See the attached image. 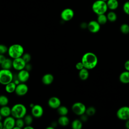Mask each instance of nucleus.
Returning a JSON list of instances; mask_svg holds the SVG:
<instances>
[{
  "instance_id": "obj_47",
  "label": "nucleus",
  "mask_w": 129,
  "mask_h": 129,
  "mask_svg": "<svg viewBox=\"0 0 129 129\" xmlns=\"http://www.w3.org/2000/svg\"><path fill=\"white\" fill-rule=\"evenodd\" d=\"M2 117H3V116H2L1 115V114H0V120H2Z\"/></svg>"
},
{
  "instance_id": "obj_1",
  "label": "nucleus",
  "mask_w": 129,
  "mask_h": 129,
  "mask_svg": "<svg viewBox=\"0 0 129 129\" xmlns=\"http://www.w3.org/2000/svg\"><path fill=\"white\" fill-rule=\"evenodd\" d=\"M81 61L85 68L88 70H92L97 65L98 57L93 52H88L83 54L82 57Z\"/></svg>"
},
{
  "instance_id": "obj_35",
  "label": "nucleus",
  "mask_w": 129,
  "mask_h": 129,
  "mask_svg": "<svg viewBox=\"0 0 129 129\" xmlns=\"http://www.w3.org/2000/svg\"><path fill=\"white\" fill-rule=\"evenodd\" d=\"M8 47L5 44H0V54H4L8 52Z\"/></svg>"
},
{
  "instance_id": "obj_45",
  "label": "nucleus",
  "mask_w": 129,
  "mask_h": 129,
  "mask_svg": "<svg viewBox=\"0 0 129 129\" xmlns=\"http://www.w3.org/2000/svg\"><path fill=\"white\" fill-rule=\"evenodd\" d=\"M54 127H53L52 126H47V127H46V129H54Z\"/></svg>"
},
{
  "instance_id": "obj_31",
  "label": "nucleus",
  "mask_w": 129,
  "mask_h": 129,
  "mask_svg": "<svg viewBox=\"0 0 129 129\" xmlns=\"http://www.w3.org/2000/svg\"><path fill=\"white\" fill-rule=\"evenodd\" d=\"M33 116L30 114H26L23 118L24 120L25 125H31L33 122Z\"/></svg>"
},
{
  "instance_id": "obj_17",
  "label": "nucleus",
  "mask_w": 129,
  "mask_h": 129,
  "mask_svg": "<svg viewBox=\"0 0 129 129\" xmlns=\"http://www.w3.org/2000/svg\"><path fill=\"white\" fill-rule=\"evenodd\" d=\"M119 80L123 84L129 83V71L125 70L121 73L119 76Z\"/></svg>"
},
{
  "instance_id": "obj_7",
  "label": "nucleus",
  "mask_w": 129,
  "mask_h": 129,
  "mask_svg": "<svg viewBox=\"0 0 129 129\" xmlns=\"http://www.w3.org/2000/svg\"><path fill=\"white\" fill-rule=\"evenodd\" d=\"M117 117L122 120H126L129 119V107L124 106L118 108L116 111Z\"/></svg>"
},
{
  "instance_id": "obj_3",
  "label": "nucleus",
  "mask_w": 129,
  "mask_h": 129,
  "mask_svg": "<svg viewBox=\"0 0 129 129\" xmlns=\"http://www.w3.org/2000/svg\"><path fill=\"white\" fill-rule=\"evenodd\" d=\"M8 53L11 58L15 59L22 56L24 53V49L21 44H14L8 48Z\"/></svg>"
},
{
  "instance_id": "obj_34",
  "label": "nucleus",
  "mask_w": 129,
  "mask_h": 129,
  "mask_svg": "<svg viewBox=\"0 0 129 129\" xmlns=\"http://www.w3.org/2000/svg\"><path fill=\"white\" fill-rule=\"evenodd\" d=\"M122 9L124 13L127 15H129V1H127L124 3Z\"/></svg>"
},
{
  "instance_id": "obj_16",
  "label": "nucleus",
  "mask_w": 129,
  "mask_h": 129,
  "mask_svg": "<svg viewBox=\"0 0 129 129\" xmlns=\"http://www.w3.org/2000/svg\"><path fill=\"white\" fill-rule=\"evenodd\" d=\"M41 81L43 84L45 85H49L53 82L54 77L52 74L47 73L42 76Z\"/></svg>"
},
{
  "instance_id": "obj_46",
  "label": "nucleus",
  "mask_w": 129,
  "mask_h": 129,
  "mask_svg": "<svg viewBox=\"0 0 129 129\" xmlns=\"http://www.w3.org/2000/svg\"><path fill=\"white\" fill-rule=\"evenodd\" d=\"M34 105V104H33V103H31V104H30V107L31 108Z\"/></svg>"
},
{
  "instance_id": "obj_27",
  "label": "nucleus",
  "mask_w": 129,
  "mask_h": 129,
  "mask_svg": "<svg viewBox=\"0 0 129 129\" xmlns=\"http://www.w3.org/2000/svg\"><path fill=\"white\" fill-rule=\"evenodd\" d=\"M107 18L108 21L111 22H115L117 19V15L116 13L113 11L109 12L107 14Z\"/></svg>"
},
{
  "instance_id": "obj_2",
  "label": "nucleus",
  "mask_w": 129,
  "mask_h": 129,
  "mask_svg": "<svg viewBox=\"0 0 129 129\" xmlns=\"http://www.w3.org/2000/svg\"><path fill=\"white\" fill-rule=\"evenodd\" d=\"M27 114V108L22 103H17L11 108V115L16 119L24 118Z\"/></svg>"
},
{
  "instance_id": "obj_24",
  "label": "nucleus",
  "mask_w": 129,
  "mask_h": 129,
  "mask_svg": "<svg viewBox=\"0 0 129 129\" xmlns=\"http://www.w3.org/2000/svg\"><path fill=\"white\" fill-rule=\"evenodd\" d=\"M73 129H81L83 126L82 121L79 119H74L71 124Z\"/></svg>"
},
{
  "instance_id": "obj_8",
  "label": "nucleus",
  "mask_w": 129,
  "mask_h": 129,
  "mask_svg": "<svg viewBox=\"0 0 129 129\" xmlns=\"http://www.w3.org/2000/svg\"><path fill=\"white\" fill-rule=\"evenodd\" d=\"M74 16V12L71 8H66L63 9L60 13V18L64 21H69L71 20Z\"/></svg>"
},
{
  "instance_id": "obj_10",
  "label": "nucleus",
  "mask_w": 129,
  "mask_h": 129,
  "mask_svg": "<svg viewBox=\"0 0 129 129\" xmlns=\"http://www.w3.org/2000/svg\"><path fill=\"white\" fill-rule=\"evenodd\" d=\"M26 64V63L22 57L15 58L13 60V68L18 71L24 69Z\"/></svg>"
},
{
  "instance_id": "obj_15",
  "label": "nucleus",
  "mask_w": 129,
  "mask_h": 129,
  "mask_svg": "<svg viewBox=\"0 0 129 129\" xmlns=\"http://www.w3.org/2000/svg\"><path fill=\"white\" fill-rule=\"evenodd\" d=\"M30 78L29 72L25 69L19 71L17 75V79L19 80L20 83L26 82Z\"/></svg>"
},
{
  "instance_id": "obj_12",
  "label": "nucleus",
  "mask_w": 129,
  "mask_h": 129,
  "mask_svg": "<svg viewBox=\"0 0 129 129\" xmlns=\"http://www.w3.org/2000/svg\"><path fill=\"white\" fill-rule=\"evenodd\" d=\"M4 128L5 129H13L15 126L16 118L12 115L5 117L3 121Z\"/></svg>"
},
{
  "instance_id": "obj_29",
  "label": "nucleus",
  "mask_w": 129,
  "mask_h": 129,
  "mask_svg": "<svg viewBox=\"0 0 129 129\" xmlns=\"http://www.w3.org/2000/svg\"><path fill=\"white\" fill-rule=\"evenodd\" d=\"M25 125V123L24 120L23 119V118H17L16 119L15 126L18 127L19 129L24 128Z\"/></svg>"
},
{
  "instance_id": "obj_20",
  "label": "nucleus",
  "mask_w": 129,
  "mask_h": 129,
  "mask_svg": "<svg viewBox=\"0 0 129 129\" xmlns=\"http://www.w3.org/2000/svg\"><path fill=\"white\" fill-rule=\"evenodd\" d=\"M89 73L88 69L84 68L83 69L79 71V77L81 80L82 81L86 80L89 78Z\"/></svg>"
},
{
  "instance_id": "obj_18",
  "label": "nucleus",
  "mask_w": 129,
  "mask_h": 129,
  "mask_svg": "<svg viewBox=\"0 0 129 129\" xmlns=\"http://www.w3.org/2000/svg\"><path fill=\"white\" fill-rule=\"evenodd\" d=\"M0 114L4 117L11 115V108L8 105L1 106L0 108Z\"/></svg>"
},
{
  "instance_id": "obj_22",
  "label": "nucleus",
  "mask_w": 129,
  "mask_h": 129,
  "mask_svg": "<svg viewBox=\"0 0 129 129\" xmlns=\"http://www.w3.org/2000/svg\"><path fill=\"white\" fill-rule=\"evenodd\" d=\"M17 85L12 81L5 85V90L8 93H12L15 91Z\"/></svg>"
},
{
  "instance_id": "obj_32",
  "label": "nucleus",
  "mask_w": 129,
  "mask_h": 129,
  "mask_svg": "<svg viewBox=\"0 0 129 129\" xmlns=\"http://www.w3.org/2000/svg\"><path fill=\"white\" fill-rule=\"evenodd\" d=\"M96 113V109L93 106H90L88 108H86L85 113L88 116H91L95 114Z\"/></svg>"
},
{
  "instance_id": "obj_39",
  "label": "nucleus",
  "mask_w": 129,
  "mask_h": 129,
  "mask_svg": "<svg viewBox=\"0 0 129 129\" xmlns=\"http://www.w3.org/2000/svg\"><path fill=\"white\" fill-rule=\"evenodd\" d=\"M32 67L31 64L30 63H29V62L27 63L26 64V66H25V70H26L27 71L29 72L30 71H31L32 70Z\"/></svg>"
},
{
  "instance_id": "obj_13",
  "label": "nucleus",
  "mask_w": 129,
  "mask_h": 129,
  "mask_svg": "<svg viewBox=\"0 0 129 129\" xmlns=\"http://www.w3.org/2000/svg\"><path fill=\"white\" fill-rule=\"evenodd\" d=\"M101 25L97 20H92L88 23L87 29L92 33H96L100 30Z\"/></svg>"
},
{
  "instance_id": "obj_44",
  "label": "nucleus",
  "mask_w": 129,
  "mask_h": 129,
  "mask_svg": "<svg viewBox=\"0 0 129 129\" xmlns=\"http://www.w3.org/2000/svg\"><path fill=\"white\" fill-rule=\"evenodd\" d=\"M4 128V125H3V122L0 120V129Z\"/></svg>"
},
{
  "instance_id": "obj_48",
  "label": "nucleus",
  "mask_w": 129,
  "mask_h": 129,
  "mask_svg": "<svg viewBox=\"0 0 129 129\" xmlns=\"http://www.w3.org/2000/svg\"><path fill=\"white\" fill-rule=\"evenodd\" d=\"M101 1H104V2H106L108 0H101Z\"/></svg>"
},
{
  "instance_id": "obj_36",
  "label": "nucleus",
  "mask_w": 129,
  "mask_h": 129,
  "mask_svg": "<svg viewBox=\"0 0 129 129\" xmlns=\"http://www.w3.org/2000/svg\"><path fill=\"white\" fill-rule=\"evenodd\" d=\"M76 68L77 70L80 71L81 70H82V69H83L84 68V65L83 64V63L82 62V61H79V62H78L76 64Z\"/></svg>"
},
{
  "instance_id": "obj_42",
  "label": "nucleus",
  "mask_w": 129,
  "mask_h": 129,
  "mask_svg": "<svg viewBox=\"0 0 129 129\" xmlns=\"http://www.w3.org/2000/svg\"><path fill=\"white\" fill-rule=\"evenodd\" d=\"M125 126L127 129H129V119L125 120Z\"/></svg>"
},
{
  "instance_id": "obj_19",
  "label": "nucleus",
  "mask_w": 129,
  "mask_h": 129,
  "mask_svg": "<svg viewBox=\"0 0 129 129\" xmlns=\"http://www.w3.org/2000/svg\"><path fill=\"white\" fill-rule=\"evenodd\" d=\"M58 123L62 126H66L70 123V119L67 115H61L57 120Z\"/></svg>"
},
{
  "instance_id": "obj_14",
  "label": "nucleus",
  "mask_w": 129,
  "mask_h": 129,
  "mask_svg": "<svg viewBox=\"0 0 129 129\" xmlns=\"http://www.w3.org/2000/svg\"><path fill=\"white\" fill-rule=\"evenodd\" d=\"M48 105L52 109H57L61 105V101L57 97L52 96L48 100Z\"/></svg>"
},
{
  "instance_id": "obj_21",
  "label": "nucleus",
  "mask_w": 129,
  "mask_h": 129,
  "mask_svg": "<svg viewBox=\"0 0 129 129\" xmlns=\"http://www.w3.org/2000/svg\"><path fill=\"white\" fill-rule=\"evenodd\" d=\"M108 9L111 11L116 10L119 6L118 2L117 0H108L106 2Z\"/></svg>"
},
{
  "instance_id": "obj_41",
  "label": "nucleus",
  "mask_w": 129,
  "mask_h": 129,
  "mask_svg": "<svg viewBox=\"0 0 129 129\" xmlns=\"http://www.w3.org/2000/svg\"><path fill=\"white\" fill-rule=\"evenodd\" d=\"M87 26H88V24L83 22L82 23H81L80 26L82 29H85V28H87Z\"/></svg>"
},
{
  "instance_id": "obj_11",
  "label": "nucleus",
  "mask_w": 129,
  "mask_h": 129,
  "mask_svg": "<svg viewBox=\"0 0 129 129\" xmlns=\"http://www.w3.org/2000/svg\"><path fill=\"white\" fill-rule=\"evenodd\" d=\"M31 114L35 118L41 117L44 113L43 108L39 104H34V105L31 108Z\"/></svg>"
},
{
  "instance_id": "obj_37",
  "label": "nucleus",
  "mask_w": 129,
  "mask_h": 129,
  "mask_svg": "<svg viewBox=\"0 0 129 129\" xmlns=\"http://www.w3.org/2000/svg\"><path fill=\"white\" fill-rule=\"evenodd\" d=\"M88 118V116L86 113H84V114L81 115L80 120L82 122H86V121H87Z\"/></svg>"
},
{
  "instance_id": "obj_4",
  "label": "nucleus",
  "mask_w": 129,
  "mask_h": 129,
  "mask_svg": "<svg viewBox=\"0 0 129 129\" xmlns=\"http://www.w3.org/2000/svg\"><path fill=\"white\" fill-rule=\"evenodd\" d=\"M92 9L95 14L99 15L105 14L108 10V7L106 2L101 0H97L93 3Z\"/></svg>"
},
{
  "instance_id": "obj_6",
  "label": "nucleus",
  "mask_w": 129,
  "mask_h": 129,
  "mask_svg": "<svg viewBox=\"0 0 129 129\" xmlns=\"http://www.w3.org/2000/svg\"><path fill=\"white\" fill-rule=\"evenodd\" d=\"M72 110L75 114L81 116L85 113L86 107L84 103L80 102H77L72 105Z\"/></svg>"
},
{
  "instance_id": "obj_25",
  "label": "nucleus",
  "mask_w": 129,
  "mask_h": 129,
  "mask_svg": "<svg viewBox=\"0 0 129 129\" xmlns=\"http://www.w3.org/2000/svg\"><path fill=\"white\" fill-rule=\"evenodd\" d=\"M97 21L99 23L100 25H104L107 22V16L105 15V14H101L97 15Z\"/></svg>"
},
{
  "instance_id": "obj_38",
  "label": "nucleus",
  "mask_w": 129,
  "mask_h": 129,
  "mask_svg": "<svg viewBox=\"0 0 129 129\" xmlns=\"http://www.w3.org/2000/svg\"><path fill=\"white\" fill-rule=\"evenodd\" d=\"M124 67L126 71H129V59L126 60L124 63Z\"/></svg>"
},
{
  "instance_id": "obj_23",
  "label": "nucleus",
  "mask_w": 129,
  "mask_h": 129,
  "mask_svg": "<svg viewBox=\"0 0 129 129\" xmlns=\"http://www.w3.org/2000/svg\"><path fill=\"white\" fill-rule=\"evenodd\" d=\"M1 66L2 69L10 70L13 68V60L10 58H6L4 61L1 64Z\"/></svg>"
},
{
  "instance_id": "obj_30",
  "label": "nucleus",
  "mask_w": 129,
  "mask_h": 129,
  "mask_svg": "<svg viewBox=\"0 0 129 129\" xmlns=\"http://www.w3.org/2000/svg\"><path fill=\"white\" fill-rule=\"evenodd\" d=\"M120 31L123 34H127L129 33V25L127 24H122L120 26Z\"/></svg>"
},
{
  "instance_id": "obj_9",
  "label": "nucleus",
  "mask_w": 129,
  "mask_h": 129,
  "mask_svg": "<svg viewBox=\"0 0 129 129\" xmlns=\"http://www.w3.org/2000/svg\"><path fill=\"white\" fill-rule=\"evenodd\" d=\"M28 91V87L25 83H20L17 85L15 93L19 96L25 95Z\"/></svg>"
},
{
  "instance_id": "obj_28",
  "label": "nucleus",
  "mask_w": 129,
  "mask_h": 129,
  "mask_svg": "<svg viewBox=\"0 0 129 129\" xmlns=\"http://www.w3.org/2000/svg\"><path fill=\"white\" fill-rule=\"evenodd\" d=\"M9 100L8 97L5 95H0V106H5L7 105L9 103Z\"/></svg>"
},
{
  "instance_id": "obj_43",
  "label": "nucleus",
  "mask_w": 129,
  "mask_h": 129,
  "mask_svg": "<svg viewBox=\"0 0 129 129\" xmlns=\"http://www.w3.org/2000/svg\"><path fill=\"white\" fill-rule=\"evenodd\" d=\"M24 129H34V127L31 125H27L24 127Z\"/></svg>"
},
{
  "instance_id": "obj_33",
  "label": "nucleus",
  "mask_w": 129,
  "mask_h": 129,
  "mask_svg": "<svg viewBox=\"0 0 129 129\" xmlns=\"http://www.w3.org/2000/svg\"><path fill=\"white\" fill-rule=\"evenodd\" d=\"M22 57L26 63H29L31 59V55L29 53H24Z\"/></svg>"
},
{
  "instance_id": "obj_26",
  "label": "nucleus",
  "mask_w": 129,
  "mask_h": 129,
  "mask_svg": "<svg viewBox=\"0 0 129 129\" xmlns=\"http://www.w3.org/2000/svg\"><path fill=\"white\" fill-rule=\"evenodd\" d=\"M57 111L58 113V114L61 115H67L68 114L69 110L68 108L63 105H60L57 109Z\"/></svg>"
},
{
  "instance_id": "obj_40",
  "label": "nucleus",
  "mask_w": 129,
  "mask_h": 129,
  "mask_svg": "<svg viewBox=\"0 0 129 129\" xmlns=\"http://www.w3.org/2000/svg\"><path fill=\"white\" fill-rule=\"evenodd\" d=\"M6 59V57L4 55V54H0V64H1Z\"/></svg>"
},
{
  "instance_id": "obj_5",
  "label": "nucleus",
  "mask_w": 129,
  "mask_h": 129,
  "mask_svg": "<svg viewBox=\"0 0 129 129\" xmlns=\"http://www.w3.org/2000/svg\"><path fill=\"white\" fill-rule=\"evenodd\" d=\"M14 76L10 70L2 69L0 70V84L6 85L13 81Z\"/></svg>"
}]
</instances>
